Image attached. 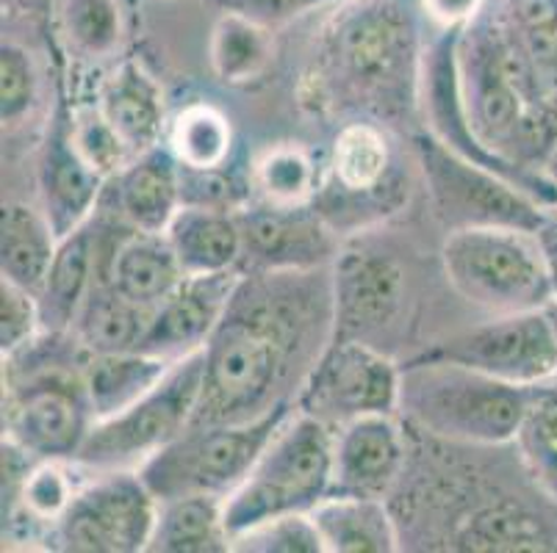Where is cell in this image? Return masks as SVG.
<instances>
[{
  "instance_id": "f35d334b",
  "label": "cell",
  "mask_w": 557,
  "mask_h": 553,
  "mask_svg": "<svg viewBox=\"0 0 557 553\" xmlns=\"http://www.w3.org/2000/svg\"><path fill=\"white\" fill-rule=\"evenodd\" d=\"M39 95V73L34 55L23 45L3 39L0 48V120L12 128L32 114Z\"/></svg>"
},
{
  "instance_id": "9a60e30c",
  "label": "cell",
  "mask_w": 557,
  "mask_h": 553,
  "mask_svg": "<svg viewBox=\"0 0 557 553\" xmlns=\"http://www.w3.org/2000/svg\"><path fill=\"white\" fill-rule=\"evenodd\" d=\"M242 280V268L220 274H186L181 286L153 311L141 352L181 360L209 343Z\"/></svg>"
},
{
  "instance_id": "1f68e13d",
  "label": "cell",
  "mask_w": 557,
  "mask_h": 553,
  "mask_svg": "<svg viewBox=\"0 0 557 553\" xmlns=\"http://www.w3.org/2000/svg\"><path fill=\"white\" fill-rule=\"evenodd\" d=\"M541 517L513 504H496L463 520L455 548L460 551H549Z\"/></svg>"
},
{
  "instance_id": "4316f807",
  "label": "cell",
  "mask_w": 557,
  "mask_h": 553,
  "mask_svg": "<svg viewBox=\"0 0 557 553\" xmlns=\"http://www.w3.org/2000/svg\"><path fill=\"white\" fill-rule=\"evenodd\" d=\"M153 311L131 302L109 280L98 277L73 324V338L89 354L134 352L148 335Z\"/></svg>"
},
{
  "instance_id": "74e56055",
  "label": "cell",
  "mask_w": 557,
  "mask_h": 553,
  "mask_svg": "<svg viewBox=\"0 0 557 553\" xmlns=\"http://www.w3.org/2000/svg\"><path fill=\"white\" fill-rule=\"evenodd\" d=\"M236 553H325L311 512H295L252 526L233 540Z\"/></svg>"
},
{
  "instance_id": "5b68a950",
  "label": "cell",
  "mask_w": 557,
  "mask_h": 553,
  "mask_svg": "<svg viewBox=\"0 0 557 553\" xmlns=\"http://www.w3.org/2000/svg\"><path fill=\"white\" fill-rule=\"evenodd\" d=\"M333 487V426L295 410L258 463L225 495V529L233 540L252 526L295 512H311Z\"/></svg>"
},
{
  "instance_id": "e0dca14e",
  "label": "cell",
  "mask_w": 557,
  "mask_h": 553,
  "mask_svg": "<svg viewBox=\"0 0 557 553\" xmlns=\"http://www.w3.org/2000/svg\"><path fill=\"white\" fill-rule=\"evenodd\" d=\"M106 177L81 155L73 141L70 114L59 105L45 136L39 155V197L42 213L53 225L55 236L64 238L92 219L106 191Z\"/></svg>"
},
{
  "instance_id": "f6af8a7d",
  "label": "cell",
  "mask_w": 557,
  "mask_h": 553,
  "mask_svg": "<svg viewBox=\"0 0 557 553\" xmlns=\"http://www.w3.org/2000/svg\"><path fill=\"white\" fill-rule=\"evenodd\" d=\"M544 175H546V180H549L552 186H555V189H557V141H555V147H552L549 159H546Z\"/></svg>"
},
{
  "instance_id": "30bf717a",
  "label": "cell",
  "mask_w": 557,
  "mask_h": 553,
  "mask_svg": "<svg viewBox=\"0 0 557 553\" xmlns=\"http://www.w3.org/2000/svg\"><path fill=\"white\" fill-rule=\"evenodd\" d=\"M419 166L435 202V211L449 230L458 227H516L539 232L552 216V208L527 194L521 186L463 159L433 134L413 136Z\"/></svg>"
},
{
  "instance_id": "e575fe53",
  "label": "cell",
  "mask_w": 557,
  "mask_h": 553,
  "mask_svg": "<svg viewBox=\"0 0 557 553\" xmlns=\"http://www.w3.org/2000/svg\"><path fill=\"white\" fill-rule=\"evenodd\" d=\"M59 23L70 48L86 59H109L123 45V9L116 0H62Z\"/></svg>"
},
{
  "instance_id": "4dcf8cb0",
  "label": "cell",
  "mask_w": 557,
  "mask_h": 553,
  "mask_svg": "<svg viewBox=\"0 0 557 553\" xmlns=\"http://www.w3.org/2000/svg\"><path fill=\"white\" fill-rule=\"evenodd\" d=\"M166 147L186 169H222L233 147L231 122L214 105L191 103L170 122Z\"/></svg>"
},
{
  "instance_id": "603a6c76",
  "label": "cell",
  "mask_w": 557,
  "mask_h": 553,
  "mask_svg": "<svg viewBox=\"0 0 557 553\" xmlns=\"http://www.w3.org/2000/svg\"><path fill=\"white\" fill-rule=\"evenodd\" d=\"M98 109L103 111L131 155L161 144L166 130L164 98H161V86L139 61H125L111 73L100 91Z\"/></svg>"
},
{
  "instance_id": "2e32d148",
  "label": "cell",
  "mask_w": 557,
  "mask_h": 553,
  "mask_svg": "<svg viewBox=\"0 0 557 553\" xmlns=\"http://www.w3.org/2000/svg\"><path fill=\"white\" fill-rule=\"evenodd\" d=\"M405 438L392 413H369L333 429L331 495L383 499L405 468Z\"/></svg>"
},
{
  "instance_id": "83f0119b",
  "label": "cell",
  "mask_w": 557,
  "mask_h": 553,
  "mask_svg": "<svg viewBox=\"0 0 557 553\" xmlns=\"http://www.w3.org/2000/svg\"><path fill=\"white\" fill-rule=\"evenodd\" d=\"M59 250V236L42 211L23 202H9L0 222V272L3 280L25 288L42 291L48 280L50 263Z\"/></svg>"
},
{
  "instance_id": "7a4b0ae2",
  "label": "cell",
  "mask_w": 557,
  "mask_h": 553,
  "mask_svg": "<svg viewBox=\"0 0 557 553\" xmlns=\"http://www.w3.org/2000/svg\"><path fill=\"white\" fill-rule=\"evenodd\" d=\"M422 37L408 0H338L319 25V100L380 120L408 114L422 84Z\"/></svg>"
},
{
  "instance_id": "60d3db41",
  "label": "cell",
  "mask_w": 557,
  "mask_h": 553,
  "mask_svg": "<svg viewBox=\"0 0 557 553\" xmlns=\"http://www.w3.org/2000/svg\"><path fill=\"white\" fill-rule=\"evenodd\" d=\"M42 335L37 293L0 280V352L3 360L32 347Z\"/></svg>"
},
{
  "instance_id": "ee69618b",
  "label": "cell",
  "mask_w": 557,
  "mask_h": 553,
  "mask_svg": "<svg viewBox=\"0 0 557 553\" xmlns=\"http://www.w3.org/2000/svg\"><path fill=\"white\" fill-rule=\"evenodd\" d=\"M539 241L541 250H544L546 257V268H549V280H552V291L557 297V213L552 211V216L546 219V225L539 230Z\"/></svg>"
},
{
  "instance_id": "6da1fadb",
  "label": "cell",
  "mask_w": 557,
  "mask_h": 553,
  "mask_svg": "<svg viewBox=\"0 0 557 553\" xmlns=\"http://www.w3.org/2000/svg\"><path fill=\"white\" fill-rule=\"evenodd\" d=\"M336 338L325 268H242L225 316L206 343V379L191 426L245 424L283 402Z\"/></svg>"
},
{
  "instance_id": "d4e9b609",
  "label": "cell",
  "mask_w": 557,
  "mask_h": 553,
  "mask_svg": "<svg viewBox=\"0 0 557 553\" xmlns=\"http://www.w3.org/2000/svg\"><path fill=\"white\" fill-rule=\"evenodd\" d=\"M325 553H394L397 526L383 499L327 495L311 510Z\"/></svg>"
},
{
  "instance_id": "f1b7e54d",
  "label": "cell",
  "mask_w": 557,
  "mask_h": 553,
  "mask_svg": "<svg viewBox=\"0 0 557 553\" xmlns=\"http://www.w3.org/2000/svg\"><path fill=\"white\" fill-rule=\"evenodd\" d=\"M150 553H227L225 499L195 493L159 501Z\"/></svg>"
},
{
  "instance_id": "d590c367",
  "label": "cell",
  "mask_w": 557,
  "mask_h": 553,
  "mask_svg": "<svg viewBox=\"0 0 557 553\" xmlns=\"http://www.w3.org/2000/svg\"><path fill=\"white\" fill-rule=\"evenodd\" d=\"M535 485L557 501V388L541 385L513 440Z\"/></svg>"
},
{
  "instance_id": "7dc6e473",
  "label": "cell",
  "mask_w": 557,
  "mask_h": 553,
  "mask_svg": "<svg viewBox=\"0 0 557 553\" xmlns=\"http://www.w3.org/2000/svg\"><path fill=\"white\" fill-rule=\"evenodd\" d=\"M552 211H555V213H557V205H555V208H552Z\"/></svg>"
},
{
  "instance_id": "ab89813d",
  "label": "cell",
  "mask_w": 557,
  "mask_h": 553,
  "mask_svg": "<svg viewBox=\"0 0 557 553\" xmlns=\"http://www.w3.org/2000/svg\"><path fill=\"white\" fill-rule=\"evenodd\" d=\"M70 128H73V141L81 150V155H84L106 180H111L116 172L134 159L98 105L75 109L73 114H70Z\"/></svg>"
},
{
  "instance_id": "ffe728a7",
  "label": "cell",
  "mask_w": 557,
  "mask_h": 553,
  "mask_svg": "<svg viewBox=\"0 0 557 553\" xmlns=\"http://www.w3.org/2000/svg\"><path fill=\"white\" fill-rule=\"evenodd\" d=\"M100 232L95 216L70 236L59 238L48 280L39 291L42 335H70L86 297L98 280Z\"/></svg>"
},
{
  "instance_id": "52a82bcc",
  "label": "cell",
  "mask_w": 557,
  "mask_h": 553,
  "mask_svg": "<svg viewBox=\"0 0 557 553\" xmlns=\"http://www.w3.org/2000/svg\"><path fill=\"white\" fill-rule=\"evenodd\" d=\"M295 410L297 402H283L245 424L189 426L136 470L159 501L195 493L225 499L247 479L258 456Z\"/></svg>"
},
{
  "instance_id": "f546056e",
  "label": "cell",
  "mask_w": 557,
  "mask_h": 553,
  "mask_svg": "<svg viewBox=\"0 0 557 553\" xmlns=\"http://www.w3.org/2000/svg\"><path fill=\"white\" fill-rule=\"evenodd\" d=\"M211 70L227 86H245L267 70L272 59V28L225 12L214 23L209 42Z\"/></svg>"
},
{
  "instance_id": "b9f144b4",
  "label": "cell",
  "mask_w": 557,
  "mask_h": 553,
  "mask_svg": "<svg viewBox=\"0 0 557 553\" xmlns=\"http://www.w3.org/2000/svg\"><path fill=\"white\" fill-rule=\"evenodd\" d=\"M214 3L225 12L245 14V17L256 20L267 28H275V25L286 23V20L300 14L311 3H319V0H214Z\"/></svg>"
},
{
  "instance_id": "44dd1931",
  "label": "cell",
  "mask_w": 557,
  "mask_h": 553,
  "mask_svg": "<svg viewBox=\"0 0 557 553\" xmlns=\"http://www.w3.org/2000/svg\"><path fill=\"white\" fill-rule=\"evenodd\" d=\"M98 277L109 280L131 302L156 311L181 286L186 272L166 236L128 230V238L111 247L106 261L100 255Z\"/></svg>"
},
{
  "instance_id": "5bb4252c",
  "label": "cell",
  "mask_w": 557,
  "mask_h": 553,
  "mask_svg": "<svg viewBox=\"0 0 557 553\" xmlns=\"http://www.w3.org/2000/svg\"><path fill=\"white\" fill-rule=\"evenodd\" d=\"M245 238L242 268H325L338 257L336 227L313 205L236 208Z\"/></svg>"
},
{
  "instance_id": "bcb514c9",
  "label": "cell",
  "mask_w": 557,
  "mask_h": 553,
  "mask_svg": "<svg viewBox=\"0 0 557 553\" xmlns=\"http://www.w3.org/2000/svg\"><path fill=\"white\" fill-rule=\"evenodd\" d=\"M544 313H546V318H549L552 329H555V338H557V297L552 299L549 304H546V307H544Z\"/></svg>"
},
{
  "instance_id": "836d02e7",
  "label": "cell",
  "mask_w": 557,
  "mask_h": 553,
  "mask_svg": "<svg viewBox=\"0 0 557 553\" xmlns=\"http://www.w3.org/2000/svg\"><path fill=\"white\" fill-rule=\"evenodd\" d=\"M261 202L272 205H311L322 189L311 155L295 144H277L256 161L252 169Z\"/></svg>"
},
{
  "instance_id": "7402d4cb",
  "label": "cell",
  "mask_w": 557,
  "mask_h": 553,
  "mask_svg": "<svg viewBox=\"0 0 557 553\" xmlns=\"http://www.w3.org/2000/svg\"><path fill=\"white\" fill-rule=\"evenodd\" d=\"M164 236L186 274H220L242 268L245 238L239 216L231 208L184 205Z\"/></svg>"
},
{
  "instance_id": "8992f818",
  "label": "cell",
  "mask_w": 557,
  "mask_h": 553,
  "mask_svg": "<svg viewBox=\"0 0 557 553\" xmlns=\"http://www.w3.org/2000/svg\"><path fill=\"white\" fill-rule=\"evenodd\" d=\"M449 286L494 316L541 311L555 299L539 232L516 227H458L442 243Z\"/></svg>"
},
{
  "instance_id": "4fadbf2b",
  "label": "cell",
  "mask_w": 557,
  "mask_h": 553,
  "mask_svg": "<svg viewBox=\"0 0 557 553\" xmlns=\"http://www.w3.org/2000/svg\"><path fill=\"white\" fill-rule=\"evenodd\" d=\"M428 357L453 360L510 385H546L557 377V338L541 311L505 313L424 352Z\"/></svg>"
},
{
  "instance_id": "3957f363",
  "label": "cell",
  "mask_w": 557,
  "mask_h": 553,
  "mask_svg": "<svg viewBox=\"0 0 557 553\" xmlns=\"http://www.w3.org/2000/svg\"><path fill=\"white\" fill-rule=\"evenodd\" d=\"M541 385H510L469 365L422 354L403 365L399 413L442 440L474 445L513 443Z\"/></svg>"
},
{
  "instance_id": "ba28073f",
  "label": "cell",
  "mask_w": 557,
  "mask_h": 553,
  "mask_svg": "<svg viewBox=\"0 0 557 553\" xmlns=\"http://www.w3.org/2000/svg\"><path fill=\"white\" fill-rule=\"evenodd\" d=\"M206 379V347L175 360L153 390L123 413L95 420L73 465L89 470L139 468L195 420Z\"/></svg>"
},
{
  "instance_id": "7bdbcfd3",
  "label": "cell",
  "mask_w": 557,
  "mask_h": 553,
  "mask_svg": "<svg viewBox=\"0 0 557 553\" xmlns=\"http://www.w3.org/2000/svg\"><path fill=\"white\" fill-rule=\"evenodd\" d=\"M419 7L438 28H463L488 7V0H419Z\"/></svg>"
},
{
  "instance_id": "8d00e7d4",
  "label": "cell",
  "mask_w": 557,
  "mask_h": 553,
  "mask_svg": "<svg viewBox=\"0 0 557 553\" xmlns=\"http://www.w3.org/2000/svg\"><path fill=\"white\" fill-rule=\"evenodd\" d=\"M75 490H78V485L67 476L64 463L39 460L32 474L25 476L17 501L3 512V524H12L17 515H28L32 524H42L50 529L62 517V512L67 510Z\"/></svg>"
},
{
  "instance_id": "cb8c5ba5",
  "label": "cell",
  "mask_w": 557,
  "mask_h": 553,
  "mask_svg": "<svg viewBox=\"0 0 557 553\" xmlns=\"http://www.w3.org/2000/svg\"><path fill=\"white\" fill-rule=\"evenodd\" d=\"M394 155L388 136L377 122H347L331 150V183L322 194H338V202L374 200L392 177ZM317 191V194H319Z\"/></svg>"
},
{
  "instance_id": "9c48e42d",
  "label": "cell",
  "mask_w": 557,
  "mask_h": 553,
  "mask_svg": "<svg viewBox=\"0 0 557 553\" xmlns=\"http://www.w3.org/2000/svg\"><path fill=\"white\" fill-rule=\"evenodd\" d=\"M81 363H37L32 372L12 374L3 395V438L37 460L75 463L95 424Z\"/></svg>"
},
{
  "instance_id": "d6a6232c",
  "label": "cell",
  "mask_w": 557,
  "mask_h": 553,
  "mask_svg": "<svg viewBox=\"0 0 557 553\" xmlns=\"http://www.w3.org/2000/svg\"><path fill=\"white\" fill-rule=\"evenodd\" d=\"M508 20L544 98L557 105V0H510Z\"/></svg>"
},
{
  "instance_id": "ac0fdd59",
  "label": "cell",
  "mask_w": 557,
  "mask_h": 553,
  "mask_svg": "<svg viewBox=\"0 0 557 553\" xmlns=\"http://www.w3.org/2000/svg\"><path fill=\"white\" fill-rule=\"evenodd\" d=\"M336 338H361L394 318L405 274L397 261L372 252H338L331 266Z\"/></svg>"
},
{
  "instance_id": "7c38bea8",
  "label": "cell",
  "mask_w": 557,
  "mask_h": 553,
  "mask_svg": "<svg viewBox=\"0 0 557 553\" xmlns=\"http://www.w3.org/2000/svg\"><path fill=\"white\" fill-rule=\"evenodd\" d=\"M403 365L361 338H333L297 393V410L342 426L358 415L399 413Z\"/></svg>"
},
{
  "instance_id": "8fae6325",
  "label": "cell",
  "mask_w": 557,
  "mask_h": 553,
  "mask_svg": "<svg viewBox=\"0 0 557 553\" xmlns=\"http://www.w3.org/2000/svg\"><path fill=\"white\" fill-rule=\"evenodd\" d=\"M159 517V499L139 470H95V479L75 490L48 540L67 553L148 551Z\"/></svg>"
},
{
  "instance_id": "484cf974",
  "label": "cell",
  "mask_w": 557,
  "mask_h": 553,
  "mask_svg": "<svg viewBox=\"0 0 557 553\" xmlns=\"http://www.w3.org/2000/svg\"><path fill=\"white\" fill-rule=\"evenodd\" d=\"M175 360L159 354L141 352H114V354H84L81 374H84L86 395L92 404L95 420L111 418L123 413L141 395L153 390L164 379Z\"/></svg>"
},
{
  "instance_id": "277c9868",
  "label": "cell",
  "mask_w": 557,
  "mask_h": 553,
  "mask_svg": "<svg viewBox=\"0 0 557 553\" xmlns=\"http://www.w3.org/2000/svg\"><path fill=\"white\" fill-rule=\"evenodd\" d=\"M458 78L474 136L508 161L521 116L533 103L546 100L508 17H494L485 7L460 28Z\"/></svg>"
},
{
  "instance_id": "d6986e66",
  "label": "cell",
  "mask_w": 557,
  "mask_h": 553,
  "mask_svg": "<svg viewBox=\"0 0 557 553\" xmlns=\"http://www.w3.org/2000/svg\"><path fill=\"white\" fill-rule=\"evenodd\" d=\"M106 186L114 216L134 232L164 236L175 213L184 208V169L166 144L145 150L116 172Z\"/></svg>"
}]
</instances>
